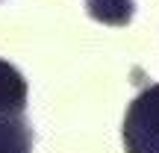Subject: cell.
<instances>
[{
  "instance_id": "obj_4",
  "label": "cell",
  "mask_w": 159,
  "mask_h": 153,
  "mask_svg": "<svg viewBox=\"0 0 159 153\" xmlns=\"http://www.w3.org/2000/svg\"><path fill=\"white\" fill-rule=\"evenodd\" d=\"M33 136L27 130L24 115H6L0 118V153H30Z\"/></svg>"
},
{
  "instance_id": "obj_2",
  "label": "cell",
  "mask_w": 159,
  "mask_h": 153,
  "mask_svg": "<svg viewBox=\"0 0 159 153\" xmlns=\"http://www.w3.org/2000/svg\"><path fill=\"white\" fill-rule=\"evenodd\" d=\"M24 103H27V83L12 68L9 62L0 59V118L6 115H24Z\"/></svg>"
},
{
  "instance_id": "obj_1",
  "label": "cell",
  "mask_w": 159,
  "mask_h": 153,
  "mask_svg": "<svg viewBox=\"0 0 159 153\" xmlns=\"http://www.w3.org/2000/svg\"><path fill=\"white\" fill-rule=\"evenodd\" d=\"M127 153H159V83L130 103L124 118Z\"/></svg>"
},
{
  "instance_id": "obj_3",
  "label": "cell",
  "mask_w": 159,
  "mask_h": 153,
  "mask_svg": "<svg viewBox=\"0 0 159 153\" xmlns=\"http://www.w3.org/2000/svg\"><path fill=\"white\" fill-rule=\"evenodd\" d=\"M85 9L94 21L109 27H127L136 15V0H85Z\"/></svg>"
}]
</instances>
